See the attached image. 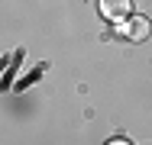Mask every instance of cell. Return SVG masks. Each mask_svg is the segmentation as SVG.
<instances>
[{"mask_svg": "<svg viewBox=\"0 0 152 145\" xmlns=\"http://www.w3.org/2000/svg\"><path fill=\"white\" fill-rule=\"evenodd\" d=\"M97 7H100V13L107 16V20H126L129 16V10H133V0H97Z\"/></svg>", "mask_w": 152, "mask_h": 145, "instance_id": "obj_1", "label": "cell"}, {"mask_svg": "<svg viewBox=\"0 0 152 145\" xmlns=\"http://www.w3.org/2000/svg\"><path fill=\"white\" fill-rule=\"evenodd\" d=\"M149 20H142V16H133V20H123L120 26V36H126V39H133V42H142L146 36H149Z\"/></svg>", "mask_w": 152, "mask_h": 145, "instance_id": "obj_2", "label": "cell"}, {"mask_svg": "<svg viewBox=\"0 0 152 145\" xmlns=\"http://www.w3.org/2000/svg\"><path fill=\"white\" fill-rule=\"evenodd\" d=\"M107 145H129L126 139H113V142H107Z\"/></svg>", "mask_w": 152, "mask_h": 145, "instance_id": "obj_3", "label": "cell"}]
</instances>
